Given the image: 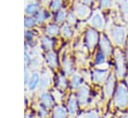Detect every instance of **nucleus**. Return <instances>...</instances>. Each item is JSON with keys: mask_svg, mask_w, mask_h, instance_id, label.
Segmentation results:
<instances>
[{"mask_svg": "<svg viewBox=\"0 0 128 118\" xmlns=\"http://www.w3.org/2000/svg\"><path fill=\"white\" fill-rule=\"evenodd\" d=\"M36 20L34 18H31V17H28V18H25V21H24V25L25 27L27 28H30V27H33V25L35 24Z\"/></svg>", "mask_w": 128, "mask_h": 118, "instance_id": "20", "label": "nucleus"}, {"mask_svg": "<svg viewBox=\"0 0 128 118\" xmlns=\"http://www.w3.org/2000/svg\"><path fill=\"white\" fill-rule=\"evenodd\" d=\"M115 104L119 108H125L128 105V90L124 84H120L115 94Z\"/></svg>", "mask_w": 128, "mask_h": 118, "instance_id": "1", "label": "nucleus"}, {"mask_svg": "<svg viewBox=\"0 0 128 118\" xmlns=\"http://www.w3.org/2000/svg\"><path fill=\"white\" fill-rule=\"evenodd\" d=\"M91 24H92L94 27L98 28V29L103 28V26H104V20H103L102 15H101L99 12L94 13V15H93L92 18H91Z\"/></svg>", "mask_w": 128, "mask_h": 118, "instance_id": "6", "label": "nucleus"}, {"mask_svg": "<svg viewBox=\"0 0 128 118\" xmlns=\"http://www.w3.org/2000/svg\"><path fill=\"white\" fill-rule=\"evenodd\" d=\"M53 114L54 118H66V112L62 107H56Z\"/></svg>", "mask_w": 128, "mask_h": 118, "instance_id": "16", "label": "nucleus"}, {"mask_svg": "<svg viewBox=\"0 0 128 118\" xmlns=\"http://www.w3.org/2000/svg\"><path fill=\"white\" fill-rule=\"evenodd\" d=\"M26 118H30V115H27V116H26Z\"/></svg>", "mask_w": 128, "mask_h": 118, "instance_id": "37", "label": "nucleus"}, {"mask_svg": "<svg viewBox=\"0 0 128 118\" xmlns=\"http://www.w3.org/2000/svg\"><path fill=\"white\" fill-rule=\"evenodd\" d=\"M58 85L60 87H65L66 86V80H65L64 77H59V83H58Z\"/></svg>", "mask_w": 128, "mask_h": 118, "instance_id": "31", "label": "nucleus"}, {"mask_svg": "<svg viewBox=\"0 0 128 118\" xmlns=\"http://www.w3.org/2000/svg\"><path fill=\"white\" fill-rule=\"evenodd\" d=\"M41 101L42 103L46 106V107H51L53 105V100H52V97L47 94V93H43L41 95Z\"/></svg>", "mask_w": 128, "mask_h": 118, "instance_id": "12", "label": "nucleus"}, {"mask_svg": "<svg viewBox=\"0 0 128 118\" xmlns=\"http://www.w3.org/2000/svg\"><path fill=\"white\" fill-rule=\"evenodd\" d=\"M111 37L112 40L118 44V45H122L125 42L126 39V31L123 27H112L111 30Z\"/></svg>", "mask_w": 128, "mask_h": 118, "instance_id": "2", "label": "nucleus"}, {"mask_svg": "<svg viewBox=\"0 0 128 118\" xmlns=\"http://www.w3.org/2000/svg\"><path fill=\"white\" fill-rule=\"evenodd\" d=\"M81 84V77L79 76V75H74L73 77H72V86L73 87H78L79 85Z\"/></svg>", "mask_w": 128, "mask_h": 118, "instance_id": "19", "label": "nucleus"}, {"mask_svg": "<svg viewBox=\"0 0 128 118\" xmlns=\"http://www.w3.org/2000/svg\"><path fill=\"white\" fill-rule=\"evenodd\" d=\"M62 32H63L64 36H67V37L71 36V34H72V30H71V28H70L68 25H66V26H63Z\"/></svg>", "mask_w": 128, "mask_h": 118, "instance_id": "25", "label": "nucleus"}, {"mask_svg": "<svg viewBox=\"0 0 128 118\" xmlns=\"http://www.w3.org/2000/svg\"><path fill=\"white\" fill-rule=\"evenodd\" d=\"M58 32H59V28L56 25H50L46 29V33L50 36H55L58 34Z\"/></svg>", "mask_w": 128, "mask_h": 118, "instance_id": "18", "label": "nucleus"}, {"mask_svg": "<svg viewBox=\"0 0 128 118\" xmlns=\"http://www.w3.org/2000/svg\"><path fill=\"white\" fill-rule=\"evenodd\" d=\"M51 7H52V9H54V10L59 9V8L61 7V0H53V2H52V4H51Z\"/></svg>", "mask_w": 128, "mask_h": 118, "instance_id": "27", "label": "nucleus"}, {"mask_svg": "<svg viewBox=\"0 0 128 118\" xmlns=\"http://www.w3.org/2000/svg\"><path fill=\"white\" fill-rule=\"evenodd\" d=\"M76 109H77V105H76V99L75 97H71L70 100H69V103H68V110L70 112V114H74L76 112Z\"/></svg>", "mask_w": 128, "mask_h": 118, "instance_id": "15", "label": "nucleus"}, {"mask_svg": "<svg viewBox=\"0 0 128 118\" xmlns=\"http://www.w3.org/2000/svg\"><path fill=\"white\" fill-rule=\"evenodd\" d=\"M127 83H128V77H127Z\"/></svg>", "mask_w": 128, "mask_h": 118, "instance_id": "38", "label": "nucleus"}, {"mask_svg": "<svg viewBox=\"0 0 128 118\" xmlns=\"http://www.w3.org/2000/svg\"><path fill=\"white\" fill-rule=\"evenodd\" d=\"M122 118H128V114H127V115H125V116H123Z\"/></svg>", "mask_w": 128, "mask_h": 118, "instance_id": "36", "label": "nucleus"}, {"mask_svg": "<svg viewBox=\"0 0 128 118\" xmlns=\"http://www.w3.org/2000/svg\"><path fill=\"white\" fill-rule=\"evenodd\" d=\"M107 76V72L106 71H95L93 73V79L95 82H98V83H101L105 80Z\"/></svg>", "mask_w": 128, "mask_h": 118, "instance_id": "11", "label": "nucleus"}, {"mask_svg": "<svg viewBox=\"0 0 128 118\" xmlns=\"http://www.w3.org/2000/svg\"><path fill=\"white\" fill-rule=\"evenodd\" d=\"M85 118H98V114L95 111H90L85 115Z\"/></svg>", "mask_w": 128, "mask_h": 118, "instance_id": "28", "label": "nucleus"}, {"mask_svg": "<svg viewBox=\"0 0 128 118\" xmlns=\"http://www.w3.org/2000/svg\"><path fill=\"white\" fill-rule=\"evenodd\" d=\"M38 5L36 4V3H30V4H28L27 6H26V8H25V12L28 14V15H33V14H35L37 11H38Z\"/></svg>", "mask_w": 128, "mask_h": 118, "instance_id": "13", "label": "nucleus"}, {"mask_svg": "<svg viewBox=\"0 0 128 118\" xmlns=\"http://www.w3.org/2000/svg\"><path fill=\"white\" fill-rule=\"evenodd\" d=\"M115 59H116V64H117V67H116V73L119 77L123 76L124 73H125V64H124V57H123V54L121 53L120 50H116L115 51Z\"/></svg>", "mask_w": 128, "mask_h": 118, "instance_id": "3", "label": "nucleus"}, {"mask_svg": "<svg viewBox=\"0 0 128 118\" xmlns=\"http://www.w3.org/2000/svg\"><path fill=\"white\" fill-rule=\"evenodd\" d=\"M45 19H46V13H45V11H40L38 13V16H37V21L38 22H43Z\"/></svg>", "mask_w": 128, "mask_h": 118, "instance_id": "26", "label": "nucleus"}, {"mask_svg": "<svg viewBox=\"0 0 128 118\" xmlns=\"http://www.w3.org/2000/svg\"><path fill=\"white\" fill-rule=\"evenodd\" d=\"M39 83H40V76H39V73H38V72L32 73L31 76H30L29 82H28V87H29V89H30L31 91L34 90V89L38 86Z\"/></svg>", "mask_w": 128, "mask_h": 118, "instance_id": "7", "label": "nucleus"}, {"mask_svg": "<svg viewBox=\"0 0 128 118\" xmlns=\"http://www.w3.org/2000/svg\"><path fill=\"white\" fill-rule=\"evenodd\" d=\"M75 11H76L77 15L81 18H85L89 14V8L85 5H83V4H78L75 8Z\"/></svg>", "mask_w": 128, "mask_h": 118, "instance_id": "9", "label": "nucleus"}, {"mask_svg": "<svg viewBox=\"0 0 128 118\" xmlns=\"http://www.w3.org/2000/svg\"><path fill=\"white\" fill-rule=\"evenodd\" d=\"M114 81H115V78L113 75H110L105 83V86H104V93H105V96L106 97H110L113 93V88H114Z\"/></svg>", "mask_w": 128, "mask_h": 118, "instance_id": "5", "label": "nucleus"}, {"mask_svg": "<svg viewBox=\"0 0 128 118\" xmlns=\"http://www.w3.org/2000/svg\"><path fill=\"white\" fill-rule=\"evenodd\" d=\"M68 19H69V21L70 22H75V17H74V15L71 13V14H69V16H68Z\"/></svg>", "mask_w": 128, "mask_h": 118, "instance_id": "33", "label": "nucleus"}, {"mask_svg": "<svg viewBox=\"0 0 128 118\" xmlns=\"http://www.w3.org/2000/svg\"><path fill=\"white\" fill-rule=\"evenodd\" d=\"M82 1H83L84 3H86V4H89V3H90L92 0H82Z\"/></svg>", "mask_w": 128, "mask_h": 118, "instance_id": "35", "label": "nucleus"}, {"mask_svg": "<svg viewBox=\"0 0 128 118\" xmlns=\"http://www.w3.org/2000/svg\"><path fill=\"white\" fill-rule=\"evenodd\" d=\"M32 64H33V66H34V67H37V66L39 65V60H38L37 58L33 59V61H32Z\"/></svg>", "mask_w": 128, "mask_h": 118, "instance_id": "34", "label": "nucleus"}, {"mask_svg": "<svg viewBox=\"0 0 128 118\" xmlns=\"http://www.w3.org/2000/svg\"><path fill=\"white\" fill-rule=\"evenodd\" d=\"M64 69L69 73L71 71V63L69 61H65L64 62Z\"/></svg>", "mask_w": 128, "mask_h": 118, "instance_id": "30", "label": "nucleus"}, {"mask_svg": "<svg viewBox=\"0 0 128 118\" xmlns=\"http://www.w3.org/2000/svg\"><path fill=\"white\" fill-rule=\"evenodd\" d=\"M105 55H104V52H99L97 55H96V63L97 64H101L103 63L105 60Z\"/></svg>", "mask_w": 128, "mask_h": 118, "instance_id": "24", "label": "nucleus"}, {"mask_svg": "<svg viewBox=\"0 0 128 118\" xmlns=\"http://www.w3.org/2000/svg\"><path fill=\"white\" fill-rule=\"evenodd\" d=\"M29 79H30V77H29V70H28L27 67H25V84H28Z\"/></svg>", "mask_w": 128, "mask_h": 118, "instance_id": "32", "label": "nucleus"}, {"mask_svg": "<svg viewBox=\"0 0 128 118\" xmlns=\"http://www.w3.org/2000/svg\"><path fill=\"white\" fill-rule=\"evenodd\" d=\"M97 39H98V34L96 31L89 29L86 33V41H87V45L89 48H93L95 46V44L97 43Z\"/></svg>", "mask_w": 128, "mask_h": 118, "instance_id": "4", "label": "nucleus"}, {"mask_svg": "<svg viewBox=\"0 0 128 118\" xmlns=\"http://www.w3.org/2000/svg\"><path fill=\"white\" fill-rule=\"evenodd\" d=\"M120 7L121 10L123 11V13H127L128 12V1L127 0H120Z\"/></svg>", "mask_w": 128, "mask_h": 118, "instance_id": "22", "label": "nucleus"}, {"mask_svg": "<svg viewBox=\"0 0 128 118\" xmlns=\"http://www.w3.org/2000/svg\"><path fill=\"white\" fill-rule=\"evenodd\" d=\"M47 62L51 67H56L57 66V59H56V55L53 52H49L47 54Z\"/></svg>", "mask_w": 128, "mask_h": 118, "instance_id": "14", "label": "nucleus"}, {"mask_svg": "<svg viewBox=\"0 0 128 118\" xmlns=\"http://www.w3.org/2000/svg\"><path fill=\"white\" fill-rule=\"evenodd\" d=\"M42 44L46 49H51V47H52V41L47 37L42 38Z\"/></svg>", "mask_w": 128, "mask_h": 118, "instance_id": "21", "label": "nucleus"}, {"mask_svg": "<svg viewBox=\"0 0 128 118\" xmlns=\"http://www.w3.org/2000/svg\"><path fill=\"white\" fill-rule=\"evenodd\" d=\"M88 94H89V90L86 86H82L80 89H79V92H78V98H79V101L81 104H85L87 99H88Z\"/></svg>", "mask_w": 128, "mask_h": 118, "instance_id": "8", "label": "nucleus"}, {"mask_svg": "<svg viewBox=\"0 0 128 118\" xmlns=\"http://www.w3.org/2000/svg\"><path fill=\"white\" fill-rule=\"evenodd\" d=\"M65 16H66L65 11H63V10L59 11V12L57 13V15H56V21H57V22H62V21L65 19Z\"/></svg>", "mask_w": 128, "mask_h": 118, "instance_id": "23", "label": "nucleus"}, {"mask_svg": "<svg viewBox=\"0 0 128 118\" xmlns=\"http://www.w3.org/2000/svg\"><path fill=\"white\" fill-rule=\"evenodd\" d=\"M49 84H50L49 77H48L47 75H43V76L41 77V79H40V83H39L40 88H41V89H46V88L49 86Z\"/></svg>", "mask_w": 128, "mask_h": 118, "instance_id": "17", "label": "nucleus"}, {"mask_svg": "<svg viewBox=\"0 0 128 118\" xmlns=\"http://www.w3.org/2000/svg\"><path fill=\"white\" fill-rule=\"evenodd\" d=\"M100 45H101V48H102V50H103L102 52H104L105 54L111 53V44L109 43L108 39H107L105 36H102V37H101Z\"/></svg>", "mask_w": 128, "mask_h": 118, "instance_id": "10", "label": "nucleus"}, {"mask_svg": "<svg viewBox=\"0 0 128 118\" xmlns=\"http://www.w3.org/2000/svg\"><path fill=\"white\" fill-rule=\"evenodd\" d=\"M100 3L103 8H108L111 5V0H100Z\"/></svg>", "mask_w": 128, "mask_h": 118, "instance_id": "29", "label": "nucleus"}]
</instances>
